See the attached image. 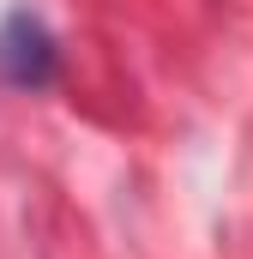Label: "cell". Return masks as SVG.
<instances>
[{"instance_id": "1", "label": "cell", "mask_w": 253, "mask_h": 259, "mask_svg": "<svg viewBox=\"0 0 253 259\" xmlns=\"http://www.w3.org/2000/svg\"><path fill=\"white\" fill-rule=\"evenodd\" d=\"M0 72L24 91H43L55 78V36L43 30V18L30 12H12L0 24Z\"/></svg>"}]
</instances>
